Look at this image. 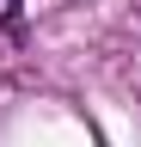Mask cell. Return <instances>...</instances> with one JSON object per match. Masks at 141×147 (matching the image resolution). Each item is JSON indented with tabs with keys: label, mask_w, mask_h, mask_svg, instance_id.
Returning a JSON list of instances; mask_svg holds the SVG:
<instances>
[{
	"label": "cell",
	"mask_w": 141,
	"mask_h": 147,
	"mask_svg": "<svg viewBox=\"0 0 141 147\" xmlns=\"http://www.w3.org/2000/svg\"><path fill=\"white\" fill-rule=\"evenodd\" d=\"M19 6L25 0H0V31H19Z\"/></svg>",
	"instance_id": "cell-1"
}]
</instances>
